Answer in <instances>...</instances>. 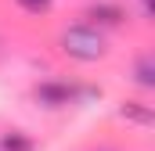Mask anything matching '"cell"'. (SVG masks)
<instances>
[{
	"mask_svg": "<svg viewBox=\"0 0 155 151\" xmlns=\"http://www.w3.org/2000/svg\"><path fill=\"white\" fill-rule=\"evenodd\" d=\"M18 7H25V11H33V14H43L47 7H51V0H15Z\"/></svg>",
	"mask_w": 155,
	"mask_h": 151,
	"instance_id": "52a82bcc",
	"label": "cell"
},
{
	"mask_svg": "<svg viewBox=\"0 0 155 151\" xmlns=\"http://www.w3.org/2000/svg\"><path fill=\"white\" fill-rule=\"evenodd\" d=\"M61 50L76 61H97V58H105L108 43L101 36V29H94V25H69L61 33Z\"/></svg>",
	"mask_w": 155,
	"mask_h": 151,
	"instance_id": "6da1fadb",
	"label": "cell"
},
{
	"mask_svg": "<svg viewBox=\"0 0 155 151\" xmlns=\"http://www.w3.org/2000/svg\"><path fill=\"white\" fill-rule=\"evenodd\" d=\"M72 97H76V90L65 86V83H40V86H36V101H40V104H47V108L72 104Z\"/></svg>",
	"mask_w": 155,
	"mask_h": 151,
	"instance_id": "7a4b0ae2",
	"label": "cell"
},
{
	"mask_svg": "<svg viewBox=\"0 0 155 151\" xmlns=\"http://www.w3.org/2000/svg\"><path fill=\"white\" fill-rule=\"evenodd\" d=\"M141 7H144V14H152V0H141Z\"/></svg>",
	"mask_w": 155,
	"mask_h": 151,
	"instance_id": "ba28073f",
	"label": "cell"
},
{
	"mask_svg": "<svg viewBox=\"0 0 155 151\" xmlns=\"http://www.w3.org/2000/svg\"><path fill=\"white\" fill-rule=\"evenodd\" d=\"M87 14H90L94 22H101V25H119V22H123V11H119L116 4H94Z\"/></svg>",
	"mask_w": 155,
	"mask_h": 151,
	"instance_id": "3957f363",
	"label": "cell"
},
{
	"mask_svg": "<svg viewBox=\"0 0 155 151\" xmlns=\"http://www.w3.org/2000/svg\"><path fill=\"white\" fill-rule=\"evenodd\" d=\"M134 79H137V86H144V90H152V86H155V61L148 58V54L137 61V69H134Z\"/></svg>",
	"mask_w": 155,
	"mask_h": 151,
	"instance_id": "277c9868",
	"label": "cell"
},
{
	"mask_svg": "<svg viewBox=\"0 0 155 151\" xmlns=\"http://www.w3.org/2000/svg\"><path fill=\"white\" fill-rule=\"evenodd\" d=\"M123 115H126L130 122H141V126H152V122H155L152 112H148V108H141L137 101H126V104H123Z\"/></svg>",
	"mask_w": 155,
	"mask_h": 151,
	"instance_id": "5b68a950",
	"label": "cell"
},
{
	"mask_svg": "<svg viewBox=\"0 0 155 151\" xmlns=\"http://www.w3.org/2000/svg\"><path fill=\"white\" fill-rule=\"evenodd\" d=\"M4 151H33V144H29L25 137L11 133V137H4Z\"/></svg>",
	"mask_w": 155,
	"mask_h": 151,
	"instance_id": "8992f818",
	"label": "cell"
}]
</instances>
